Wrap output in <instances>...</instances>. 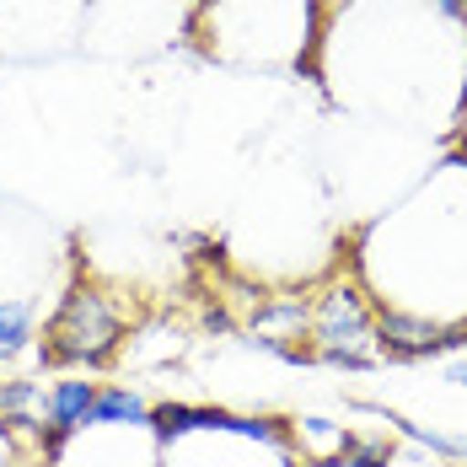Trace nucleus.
Masks as SVG:
<instances>
[{
	"mask_svg": "<svg viewBox=\"0 0 467 467\" xmlns=\"http://www.w3.org/2000/svg\"><path fill=\"white\" fill-rule=\"evenodd\" d=\"M119 312L102 290H70L44 333V366H102L119 349Z\"/></svg>",
	"mask_w": 467,
	"mask_h": 467,
	"instance_id": "f257e3e1",
	"label": "nucleus"
},
{
	"mask_svg": "<svg viewBox=\"0 0 467 467\" xmlns=\"http://www.w3.org/2000/svg\"><path fill=\"white\" fill-rule=\"evenodd\" d=\"M312 360L338 366V371H366L376 360V317L355 285H333L312 306Z\"/></svg>",
	"mask_w": 467,
	"mask_h": 467,
	"instance_id": "f03ea898",
	"label": "nucleus"
},
{
	"mask_svg": "<svg viewBox=\"0 0 467 467\" xmlns=\"http://www.w3.org/2000/svg\"><path fill=\"white\" fill-rule=\"evenodd\" d=\"M97 392H102L97 381H59V387H48V392H44V420H48V435L59 441V435L81 430V424L92 420Z\"/></svg>",
	"mask_w": 467,
	"mask_h": 467,
	"instance_id": "7ed1b4c3",
	"label": "nucleus"
},
{
	"mask_svg": "<svg viewBox=\"0 0 467 467\" xmlns=\"http://www.w3.org/2000/svg\"><path fill=\"white\" fill-rule=\"evenodd\" d=\"M306 327H312V306L301 296L258 301V312H253V333H269V338H301Z\"/></svg>",
	"mask_w": 467,
	"mask_h": 467,
	"instance_id": "20e7f679",
	"label": "nucleus"
},
{
	"mask_svg": "<svg viewBox=\"0 0 467 467\" xmlns=\"http://www.w3.org/2000/svg\"><path fill=\"white\" fill-rule=\"evenodd\" d=\"M87 424H150V409H145L130 387H108V392H97Z\"/></svg>",
	"mask_w": 467,
	"mask_h": 467,
	"instance_id": "39448f33",
	"label": "nucleus"
},
{
	"mask_svg": "<svg viewBox=\"0 0 467 467\" xmlns=\"http://www.w3.org/2000/svg\"><path fill=\"white\" fill-rule=\"evenodd\" d=\"M33 344V306L27 301H0V360L22 355Z\"/></svg>",
	"mask_w": 467,
	"mask_h": 467,
	"instance_id": "423d86ee",
	"label": "nucleus"
},
{
	"mask_svg": "<svg viewBox=\"0 0 467 467\" xmlns=\"http://www.w3.org/2000/svg\"><path fill=\"white\" fill-rule=\"evenodd\" d=\"M435 5H441L446 16H467V0H435Z\"/></svg>",
	"mask_w": 467,
	"mask_h": 467,
	"instance_id": "0eeeda50",
	"label": "nucleus"
},
{
	"mask_svg": "<svg viewBox=\"0 0 467 467\" xmlns=\"http://www.w3.org/2000/svg\"><path fill=\"white\" fill-rule=\"evenodd\" d=\"M446 381H457V387H467V360H457V366L446 371Z\"/></svg>",
	"mask_w": 467,
	"mask_h": 467,
	"instance_id": "6e6552de",
	"label": "nucleus"
},
{
	"mask_svg": "<svg viewBox=\"0 0 467 467\" xmlns=\"http://www.w3.org/2000/svg\"><path fill=\"white\" fill-rule=\"evenodd\" d=\"M462 22H467V16H462Z\"/></svg>",
	"mask_w": 467,
	"mask_h": 467,
	"instance_id": "1a4fd4ad",
	"label": "nucleus"
}]
</instances>
